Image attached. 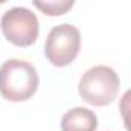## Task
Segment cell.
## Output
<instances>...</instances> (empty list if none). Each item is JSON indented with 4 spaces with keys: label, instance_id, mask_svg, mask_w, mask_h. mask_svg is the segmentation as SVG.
Masks as SVG:
<instances>
[{
    "label": "cell",
    "instance_id": "5b68a950",
    "mask_svg": "<svg viewBox=\"0 0 131 131\" xmlns=\"http://www.w3.org/2000/svg\"><path fill=\"white\" fill-rule=\"evenodd\" d=\"M60 128L62 131H96L97 116L88 108L76 106L63 114Z\"/></svg>",
    "mask_w": 131,
    "mask_h": 131
},
{
    "label": "cell",
    "instance_id": "3957f363",
    "mask_svg": "<svg viewBox=\"0 0 131 131\" xmlns=\"http://www.w3.org/2000/svg\"><path fill=\"white\" fill-rule=\"evenodd\" d=\"M80 51V31L70 23H62L48 32L45 57L52 67L63 68L71 65Z\"/></svg>",
    "mask_w": 131,
    "mask_h": 131
},
{
    "label": "cell",
    "instance_id": "7a4b0ae2",
    "mask_svg": "<svg viewBox=\"0 0 131 131\" xmlns=\"http://www.w3.org/2000/svg\"><path fill=\"white\" fill-rule=\"evenodd\" d=\"M120 88L117 73L105 65L90 68L79 82V96L90 105L106 106L114 102Z\"/></svg>",
    "mask_w": 131,
    "mask_h": 131
},
{
    "label": "cell",
    "instance_id": "6da1fadb",
    "mask_svg": "<svg viewBox=\"0 0 131 131\" xmlns=\"http://www.w3.org/2000/svg\"><path fill=\"white\" fill-rule=\"evenodd\" d=\"M39 88L37 70L26 60L9 59L0 67V94L9 102H25Z\"/></svg>",
    "mask_w": 131,
    "mask_h": 131
},
{
    "label": "cell",
    "instance_id": "8992f818",
    "mask_svg": "<svg viewBox=\"0 0 131 131\" xmlns=\"http://www.w3.org/2000/svg\"><path fill=\"white\" fill-rule=\"evenodd\" d=\"M32 5L37 9H40L43 14L57 17V16L67 14L74 6V2L73 0H57V2L54 0V2H32Z\"/></svg>",
    "mask_w": 131,
    "mask_h": 131
},
{
    "label": "cell",
    "instance_id": "277c9868",
    "mask_svg": "<svg viewBox=\"0 0 131 131\" xmlns=\"http://www.w3.org/2000/svg\"><path fill=\"white\" fill-rule=\"evenodd\" d=\"M0 28L5 39L19 48L34 45L40 29L37 16L23 6H16L3 13L0 19Z\"/></svg>",
    "mask_w": 131,
    "mask_h": 131
}]
</instances>
